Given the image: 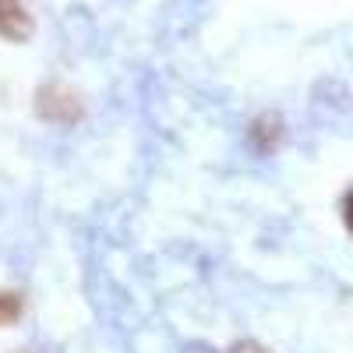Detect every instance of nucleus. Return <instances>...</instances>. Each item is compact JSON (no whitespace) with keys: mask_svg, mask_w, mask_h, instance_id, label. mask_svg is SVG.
Segmentation results:
<instances>
[{"mask_svg":"<svg viewBox=\"0 0 353 353\" xmlns=\"http://www.w3.org/2000/svg\"><path fill=\"white\" fill-rule=\"evenodd\" d=\"M0 36L8 43H28L36 36V18L21 0H0Z\"/></svg>","mask_w":353,"mask_h":353,"instance_id":"f03ea898","label":"nucleus"},{"mask_svg":"<svg viewBox=\"0 0 353 353\" xmlns=\"http://www.w3.org/2000/svg\"><path fill=\"white\" fill-rule=\"evenodd\" d=\"M251 145L258 152H272L276 145H279V134H283V124H279V117H258V121L251 124Z\"/></svg>","mask_w":353,"mask_h":353,"instance_id":"7ed1b4c3","label":"nucleus"},{"mask_svg":"<svg viewBox=\"0 0 353 353\" xmlns=\"http://www.w3.org/2000/svg\"><path fill=\"white\" fill-rule=\"evenodd\" d=\"M36 113L43 117V121H50V124L71 128L81 117V96L64 81H46V85H39V92H36Z\"/></svg>","mask_w":353,"mask_h":353,"instance_id":"f257e3e1","label":"nucleus"},{"mask_svg":"<svg viewBox=\"0 0 353 353\" xmlns=\"http://www.w3.org/2000/svg\"><path fill=\"white\" fill-rule=\"evenodd\" d=\"M18 314H21V297L18 293H0V329L14 325Z\"/></svg>","mask_w":353,"mask_h":353,"instance_id":"20e7f679","label":"nucleus"},{"mask_svg":"<svg viewBox=\"0 0 353 353\" xmlns=\"http://www.w3.org/2000/svg\"><path fill=\"white\" fill-rule=\"evenodd\" d=\"M343 219H346V230L353 233V191L343 198Z\"/></svg>","mask_w":353,"mask_h":353,"instance_id":"39448f33","label":"nucleus"},{"mask_svg":"<svg viewBox=\"0 0 353 353\" xmlns=\"http://www.w3.org/2000/svg\"><path fill=\"white\" fill-rule=\"evenodd\" d=\"M18 353H21V350H18Z\"/></svg>","mask_w":353,"mask_h":353,"instance_id":"423d86ee","label":"nucleus"}]
</instances>
